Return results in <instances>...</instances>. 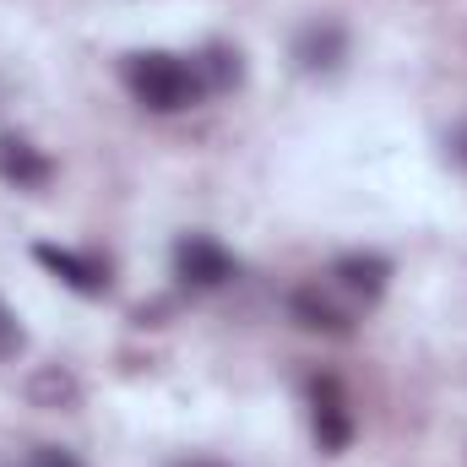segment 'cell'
I'll use <instances>...</instances> for the list:
<instances>
[{"mask_svg": "<svg viewBox=\"0 0 467 467\" xmlns=\"http://www.w3.org/2000/svg\"><path fill=\"white\" fill-rule=\"evenodd\" d=\"M196 71H202V88L207 93H229V88H239V77H244L239 49H229V44H207L196 55Z\"/></svg>", "mask_w": 467, "mask_h": 467, "instance_id": "10", "label": "cell"}, {"mask_svg": "<svg viewBox=\"0 0 467 467\" xmlns=\"http://www.w3.org/2000/svg\"><path fill=\"white\" fill-rule=\"evenodd\" d=\"M119 77H125L130 99L141 109H152V115H180V109H191V104L207 99L196 60L169 55V49H136V55H125Z\"/></svg>", "mask_w": 467, "mask_h": 467, "instance_id": "1", "label": "cell"}, {"mask_svg": "<svg viewBox=\"0 0 467 467\" xmlns=\"http://www.w3.org/2000/svg\"><path fill=\"white\" fill-rule=\"evenodd\" d=\"M27 402H33V408H49V413H71V408L82 402V386H77L71 369L44 364V369L27 375Z\"/></svg>", "mask_w": 467, "mask_h": 467, "instance_id": "9", "label": "cell"}, {"mask_svg": "<svg viewBox=\"0 0 467 467\" xmlns=\"http://www.w3.org/2000/svg\"><path fill=\"white\" fill-rule=\"evenodd\" d=\"M174 467H229V462H218V457H180Z\"/></svg>", "mask_w": 467, "mask_h": 467, "instance_id": "14", "label": "cell"}, {"mask_svg": "<svg viewBox=\"0 0 467 467\" xmlns=\"http://www.w3.org/2000/svg\"><path fill=\"white\" fill-rule=\"evenodd\" d=\"M451 158H457V163L467 169V125L457 130V136H451Z\"/></svg>", "mask_w": 467, "mask_h": 467, "instance_id": "13", "label": "cell"}, {"mask_svg": "<svg viewBox=\"0 0 467 467\" xmlns=\"http://www.w3.org/2000/svg\"><path fill=\"white\" fill-rule=\"evenodd\" d=\"M33 261H38L44 272H55L71 294H88V299L109 294V261H104V255H93V250H71V244H33Z\"/></svg>", "mask_w": 467, "mask_h": 467, "instance_id": "3", "label": "cell"}, {"mask_svg": "<svg viewBox=\"0 0 467 467\" xmlns=\"http://www.w3.org/2000/svg\"><path fill=\"white\" fill-rule=\"evenodd\" d=\"M310 424H316L321 451H348L353 408H348V391H343L337 375H316V380H310Z\"/></svg>", "mask_w": 467, "mask_h": 467, "instance_id": "4", "label": "cell"}, {"mask_svg": "<svg viewBox=\"0 0 467 467\" xmlns=\"http://www.w3.org/2000/svg\"><path fill=\"white\" fill-rule=\"evenodd\" d=\"M294 60H299V71L327 77V71H337V66L348 60V33H343L337 22H310V27H299Z\"/></svg>", "mask_w": 467, "mask_h": 467, "instance_id": "6", "label": "cell"}, {"mask_svg": "<svg viewBox=\"0 0 467 467\" xmlns=\"http://www.w3.org/2000/svg\"><path fill=\"white\" fill-rule=\"evenodd\" d=\"M174 277L185 288H223V283L239 277V261H234L213 234H185L174 244Z\"/></svg>", "mask_w": 467, "mask_h": 467, "instance_id": "2", "label": "cell"}, {"mask_svg": "<svg viewBox=\"0 0 467 467\" xmlns=\"http://www.w3.org/2000/svg\"><path fill=\"white\" fill-rule=\"evenodd\" d=\"M27 467H82V462H77L66 446H33V451H27Z\"/></svg>", "mask_w": 467, "mask_h": 467, "instance_id": "12", "label": "cell"}, {"mask_svg": "<svg viewBox=\"0 0 467 467\" xmlns=\"http://www.w3.org/2000/svg\"><path fill=\"white\" fill-rule=\"evenodd\" d=\"M332 277L348 288L353 299L375 305V299L386 294V283H391V261H386V255H375V250H348V255H337Z\"/></svg>", "mask_w": 467, "mask_h": 467, "instance_id": "8", "label": "cell"}, {"mask_svg": "<svg viewBox=\"0 0 467 467\" xmlns=\"http://www.w3.org/2000/svg\"><path fill=\"white\" fill-rule=\"evenodd\" d=\"M288 316H294L305 332H321V337H348V332H353V316L332 299V294H321L316 283L288 294Z\"/></svg>", "mask_w": 467, "mask_h": 467, "instance_id": "7", "label": "cell"}, {"mask_svg": "<svg viewBox=\"0 0 467 467\" xmlns=\"http://www.w3.org/2000/svg\"><path fill=\"white\" fill-rule=\"evenodd\" d=\"M0 180L16 191H44L55 180V163L16 130H0Z\"/></svg>", "mask_w": 467, "mask_h": 467, "instance_id": "5", "label": "cell"}, {"mask_svg": "<svg viewBox=\"0 0 467 467\" xmlns=\"http://www.w3.org/2000/svg\"><path fill=\"white\" fill-rule=\"evenodd\" d=\"M27 348V332H22V321H16V310L0 299V364H11L16 353Z\"/></svg>", "mask_w": 467, "mask_h": 467, "instance_id": "11", "label": "cell"}]
</instances>
